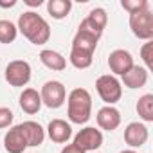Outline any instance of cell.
<instances>
[{"instance_id":"obj_13","label":"cell","mask_w":153,"mask_h":153,"mask_svg":"<svg viewBox=\"0 0 153 153\" xmlns=\"http://www.w3.org/2000/svg\"><path fill=\"white\" fill-rule=\"evenodd\" d=\"M4 148L7 153H24L27 148L25 137L20 130V126H13L6 135H4Z\"/></svg>"},{"instance_id":"obj_10","label":"cell","mask_w":153,"mask_h":153,"mask_svg":"<svg viewBox=\"0 0 153 153\" xmlns=\"http://www.w3.org/2000/svg\"><path fill=\"white\" fill-rule=\"evenodd\" d=\"M149 137V131L148 128L142 124V123H130L126 128H124V142L130 146V148H140L146 144Z\"/></svg>"},{"instance_id":"obj_15","label":"cell","mask_w":153,"mask_h":153,"mask_svg":"<svg viewBox=\"0 0 153 153\" xmlns=\"http://www.w3.org/2000/svg\"><path fill=\"white\" fill-rule=\"evenodd\" d=\"M123 78V83L124 87L135 90V88H142L146 83H148V70L144 67H139V65H133L124 76H121Z\"/></svg>"},{"instance_id":"obj_22","label":"cell","mask_w":153,"mask_h":153,"mask_svg":"<svg viewBox=\"0 0 153 153\" xmlns=\"http://www.w3.org/2000/svg\"><path fill=\"white\" fill-rule=\"evenodd\" d=\"M18 29L9 20H0V43H13L16 40Z\"/></svg>"},{"instance_id":"obj_5","label":"cell","mask_w":153,"mask_h":153,"mask_svg":"<svg viewBox=\"0 0 153 153\" xmlns=\"http://www.w3.org/2000/svg\"><path fill=\"white\" fill-rule=\"evenodd\" d=\"M6 81L11 87H25L31 81V65L25 59H13L6 67Z\"/></svg>"},{"instance_id":"obj_28","label":"cell","mask_w":153,"mask_h":153,"mask_svg":"<svg viewBox=\"0 0 153 153\" xmlns=\"http://www.w3.org/2000/svg\"><path fill=\"white\" fill-rule=\"evenodd\" d=\"M13 6H16V2H15V0H11L9 4H7V2H0V7H13Z\"/></svg>"},{"instance_id":"obj_18","label":"cell","mask_w":153,"mask_h":153,"mask_svg":"<svg viewBox=\"0 0 153 153\" xmlns=\"http://www.w3.org/2000/svg\"><path fill=\"white\" fill-rule=\"evenodd\" d=\"M70 9H72L70 0H49L47 2V11L54 20H61V18L68 16Z\"/></svg>"},{"instance_id":"obj_11","label":"cell","mask_w":153,"mask_h":153,"mask_svg":"<svg viewBox=\"0 0 153 153\" xmlns=\"http://www.w3.org/2000/svg\"><path fill=\"white\" fill-rule=\"evenodd\" d=\"M97 124L101 130H106V131H114L119 124H121V112L115 108V106H103L97 110Z\"/></svg>"},{"instance_id":"obj_17","label":"cell","mask_w":153,"mask_h":153,"mask_svg":"<svg viewBox=\"0 0 153 153\" xmlns=\"http://www.w3.org/2000/svg\"><path fill=\"white\" fill-rule=\"evenodd\" d=\"M40 61H42L47 68L56 70V72H61V70L67 68V59H65L59 52H56V51H52V49H43V51L40 52Z\"/></svg>"},{"instance_id":"obj_27","label":"cell","mask_w":153,"mask_h":153,"mask_svg":"<svg viewBox=\"0 0 153 153\" xmlns=\"http://www.w3.org/2000/svg\"><path fill=\"white\" fill-rule=\"evenodd\" d=\"M25 4L31 7H40L42 6V0H25Z\"/></svg>"},{"instance_id":"obj_14","label":"cell","mask_w":153,"mask_h":153,"mask_svg":"<svg viewBox=\"0 0 153 153\" xmlns=\"http://www.w3.org/2000/svg\"><path fill=\"white\" fill-rule=\"evenodd\" d=\"M24 137H25V142L27 146H40L45 139V130L42 128L40 123H34V121H25L22 124H18Z\"/></svg>"},{"instance_id":"obj_2","label":"cell","mask_w":153,"mask_h":153,"mask_svg":"<svg viewBox=\"0 0 153 153\" xmlns=\"http://www.w3.org/2000/svg\"><path fill=\"white\" fill-rule=\"evenodd\" d=\"M92 114V96L87 88H74L67 97V115L74 124H85Z\"/></svg>"},{"instance_id":"obj_3","label":"cell","mask_w":153,"mask_h":153,"mask_svg":"<svg viewBox=\"0 0 153 153\" xmlns=\"http://www.w3.org/2000/svg\"><path fill=\"white\" fill-rule=\"evenodd\" d=\"M96 90L99 94V97L108 105V106H114L121 96H123V87H121V81L112 74H103L97 78L96 81Z\"/></svg>"},{"instance_id":"obj_6","label":"cell","mask_w":153,"mask_h":153,"mask_svg":"<svg viewBox=\"0 0 153 153\" xmlns=\"http://www.w3.org/2000/svg\"><path fill=\"white\" fill-rule=\"evenodd\" d=\"M74 146H78L83 153H92L96 149L101 148L103 144V133L101 130L94 128V126H87L83 130H79L74 137Z\"/></svg>"},{"instance_id":"obj_9","label":"cell","mask_w":153,"mask_h":153,"mask_svg":"<svg viewBox=\"0 0 153 153\" xmlns=\"http://www.w3.org/2000/svg\"><path fill=\"white\" fill-rule=\"evenodd\" d=\"M133 58L128 51L124 49H115L114 52H110L108 56V67L115 76H124L131 67H133Z\"/></svg>"},{"instance_id":"obj_8","label":"cell","mask_w":153,"mask_h":153,"mask_svg":"<svg viewBox=\"0 0 153 153\" xmlns=\"http://www.w3.org/2000/svg\"><path fill=\"white\" fill-rule=\"evenodd\" d=\"M40 97H42V105L49 108H59L67 99V90L61 81H47L42 87Z\"/></svg>"},{"instance_id":"obj_26","label":"cell","mask_w":153,"mask_h":153,"mask_svg":"<svg viewBox=\"0 0 153 153\" xmlns=\"http://www.w3.org/2000/svg\"><path fill=\"white\" fill-rule=\"evenodd\" d=\"M61 153H83L78 146H74V144H67L63 149H61Z\"/></svg>"},{"instance_id":"obj_21","label":"cell","mask_w":153,"mask_h":153,"mask_svg":"<svg viewBox=\"0 0 153 153\" xmlns=\"http://www.w3.org/2000/svg\"><path fill=\"white\" fill-rule=\"evenodd\" d=\"M92 56H94L92 52H87V51H81V49H72L68 59L76 68H88L92 65V59H94Z\"/></svg>"},{"instance_id":"obj_24","label":"cell","mask_w":153,"mask_h":153,"mask_svg":"<svg viewBox=\"0 0 153 153\" xmlns=\"http://www.w3.org/2000/svg\"><path fill=\"white\" fill-rule=\"evenodd\" d=\"M140 58L142 61L146 63V70H151L153 68V42H146L140 49Z\"/></svg>"},{"instance_id":"obj_29","label":"cell","mask_w":153,"mask_h":153,"mask_svg":"<svg viewBox=\"0 0 153 153\" xmlns=\"http://www.w3.org/2000/svg\"><path fill=\"white\" fill-rule=\"evenodd\" d=\"M121 153H137L135 149H124V151H121Z\"/></svg>"},{"instance_id":"obj_1","label":"cell","mask_w":153,"mask_h":153,"mask_svg":"<svg viewBox=\"0 0 153 153\" xmlns=\"http://www.w3.org/2000/svg\"><path fill=\"white\" fill-rule=\"evenodd\" d=\"M33 45H43L51 38V27L43 16H40L34 11H25L18 18V27H16Z\"/></svg>"},{"instance_id":"obj_16","label":"cell","mask_w":153,"mask_h":153,"mask_svg":"<svg viewBox=\"0 0 153 153\" xmlns=\"http://www.w3.org/2000/svg\"><path fill=\"white\" fill-rule=\"evenodd\" d=\"M20 108L33 115V114H38L40 108H42V97H40V92L34 90V88H25L22 94H20Z\"/></svg>"},{"instance_id":"obj_19","label":"cell","mask_w":153,"mask_h":153,"mask_svg":"<svg viewBox=\"0 0 153 153\" xmlns=\"http://www.w3.org/2000/svg\"><path fill=\"white\" fill-rule=\"evenodd\" d=\"M97 42H99V38L78 31V33H76V36H74V40H72V49H81V51H87V52H92L94 54V51L97 47Z\"/></svg>"},{"instance_id":"obj_23","label":"cell","mask_w":153,"mask_h":153,"mask_svg":"<svg viewBox=\"0 0 153 153\" xmlns=\"http://www.w3.org/2000/svg\"><path fill=\"white\" fill-rule=\"evenodd\" d=\"M123 9L128 11V15L131 13H137V11H142V9H148L149 4H148V0H123L121 2Z\"/></svg>"},{"instance_id":"obj_7","label":"cell","mask_w":153,"mask_h":153,"mask_svg":"<svg viewBox=\"0 0 153 153\" xmlns=\"http://www.w3.org/2000/svg\"><path fill=\"white\" fill-rule=\"evenodd\" d=\"M108 24V15L103 7H96L88 13V16L79 24V29L81 33H87L90 36H96V38H101L105 27Z\"/></svg>"},{"instance_id":"obj_12","label":"cell","mask_w":153,"mask_h":153,"mask_svg":"<svg viewBox=\"0 0 153 153\" xmlns=\"http://www.w3.org/2000/svg\"><path fill=\"white\" fill-rule=\"evenodd\" d=\"M47 133H49L52 142L63 144L72 137V126L63 119H52L47 126Z\"/></svg>"},{"instance_id":"obj_25","label":"cell","mask_w":153,"mask_h":153,"mask_svg":"<svg viewBox=\"0 0 153 153\" xmlns=\"http://www.w3.org/2000/svg\"><path fill=\"white\" fill-rule=\"evenodd\" d=\"M13 112L6 106H0V128H9L13 124Z\"/></svg>"},{"instance_id":"obj_20","label":"cell","mask_w":153,"mask_h":153,"mask_svg":"<svg viewBox=\"0 0 153 153\" xmlns=\"http://www.w3.org/2000/svg\"><path fill=\"white\" fill-rule=\"evenodd\" d=\"M137 114L142 121L153 123V94H144L137 101Z\"/></svg>"},{"instance_id":"obj_4","label":"cell","mask_w":153,"mask_h":153,"mask_svg":"<svg viewBox=\"0 0 153 153\" xmlns=\"http://www.w3.org/2000/svg\"><path fill=\"white\" fill-rule=\"evenodd\" d=\"M130 29L139 40L149 42L153 38V13L149 7L130 15Z\"/></svg>"}]
</instances>
